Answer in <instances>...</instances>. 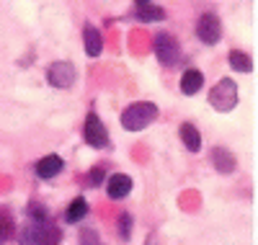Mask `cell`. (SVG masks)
<instances>
[{"mask_svg": "<svg viewBox=\"0 0 258 245\" xmlns=\"http://www.w3.org/2000/svg\"><path fill=\"white\" fill-rule=\"evenodd\" d=\"M158 106L150 103V101H140V103H132L121 111V127L126 132H142L145 127H150L155 119H158Z\"/></svg>", "mask_w": 258, "mask_h": 245, "instance_id": "cell-1", "label": "cell"}, {"mask_svg": "<svg viewBox=\"0 0 258 245\" xmlns=\"http://www.w3.org/2000/svg\"><path fill=\"white\" fill-rule=\"evenodd\" d=\"M62 232L52 222H29L21 232V245H59Z\"/></svg>", "mask_w": 258, "mask_h": 245, "instance_id": "cell-2", "label": "cell"}, {"mask_svg": "<svg viewBox=\"0 0 258 245\" xmlns=\"http://www.w3.org/2000/svg\"><path fill=\"white\" fill-rule=\"evenodd\" d=\"M209 106L220 114H227L238 106V83L232 78H222L217 85L209 91Z\"/></svg>", "mask_w": 258, "mask_h": 245, "instance_id": "cell-3", "label": "cell"}, {"mask_svg": "<svg viewBox=\"0 0 258 245\" xmlns=\"http://www.w3.org/2000/svg\"><path fill=\"white\" fill-rule=\"evenodd\" d=\"M153 52H155V57H158V62L163 65V68H173V65H178V59H181V44L173 34L160 31V34H155Z\"/></svg>", "mask_w": 258, "mask_h": 245, "instance_id": "cell-4", "label": "cell"}, {"mask_svg": "<svg viewBox=\"0 0 258 245\" xmlns=\"http://www.w3.org/2000/svg\"><path fill=\"white\" fill-rule=\"evenodd\" d=\"M83 137H85V145H91L93 150L109 147V129L103 127V121H101V116L96 114V111H88V116H85Z\"/></svg>", "mask_w": 258, "mask_h": 245, "instance_id": "cell-5", "label": "cell"}, {"mask_svg": "<svg viewBox=\"0 0 258 245\" xmlns=\"http://www.w3.org/2000/svg\"><path fill=\"white\" fill-rule=\"evenodd\" d=\"M78 80V70L73 62H64V59H57L52 62L47 68V83L52 88H59V91H64V88H73Z\"/></svg>", "mask_w": 258, "mask_h": 245, "instance_id": "cell-6", "label": "cell"}, {"mask_svg": "<svg viewBox=\"0 0 258 245\" xmlns=\"http://www.w3.org/2000/svg\"><path fill=\"white\" fill-rule=\"evenodd\" d=\"M197 39L202 41V44H217L220 39H222V24H220V18H217V13H202L199 16V21H197Z\"/></svg>", "mask_w": 258, "mask_h": 245, "instance_id": "cell-7", "label": "cell"}, {"mask_svg": "<svg viewBox=\"0 0 258 245\" xmlns=\"http://www.w3.org/2000/svg\"><path fill=\"white\" fill-rule=\"evenodd\" d=\"M209 163L214 165V170L222 173V175H230V173L238 170V158H235L232 150H227V147H212Z\"/></svg>", "mask_w": 258, "mask_h": 245, "instance_id": "cell-8", "label": "cell"}, {"mask_svg": "<svg viewBox=\"0 0 258 245\" xmlns=\"http://www.w3.org/2000/svg\"><path fill=\"white\" fill-rule=\"evenodd\" d=\"M64 168V160L59 158V155H44V158H39L36 165H34V173L36 178H41V181H49V178H57Z\"/></svg>", "mask_w": 258, "mask_h": 245, "instance_id": "cell-9", "label": "cell"}, {"mask_svg": "<svg viewBox=\"0 0 258 245\" xmlns=\"http://www.w3.org/2000/svg\"><path fill=\"white\" fill-rule=\"evenodd\" d=\"M132 178H129L126 173H114V175H109L106 178V191H109V196L111 199H126L129 194H132Z\"/></svg>", "mask_w": 258, "mask_h": 245, "instance_id": "cell-10", "label": "cell"}, {"mask_svg": "<svg viewBox=\"0 0 258 245\" xmlns=\"http://www.w3.org/2000/svg\"><path fill=\"white\" fill-rule=\"evenodd\" d=\"M83 47H85V54L88 57H98L103 52V39H101V31L91 24H85L83 29Z\"/></svg>", "mask_w": 258, "mask_h": 245, "instance_id": "cell-11", "label": "cell"}, {"mask_svg": "<svg viewBox=\"0 0 258 245\" xmlns=\"http://www.w3.org/2000/svg\"><path fill=\"white\" fill-rule=\"evenodd\" d=\"M202 85H204L202 70H197V68L183 70V75H181V93H183V96H197V93L202 91Z\"/></svg>", "mask_w": 258, "mask_h": 245, "instance_id": "cell-12", "label": "cell"}, {"mask_svg": "<svg viewBox=\"0 0 258 245\" xmlns=\"http://www.w3.org/2000/svg\"><path fill=\"white\" fill-rule=\"evenodd\" d=\"M135 18L140 24H155V21H165V11L155 3H137Z\"/></svg>", "mask_w": 258, "mask_h": 245, "instance_id": "cell-13", "label": "cell"}, {"mask_svg": "<svg viewBox=\"0 0 258 245\" xmlns=\"http://www.w3.org/2000/svg\"><path fill=\"white\" fill-rule=\"evenodd\" d=\"M178 137H181V142H183V147H186L188 152H199V150H202V135H199V129L194 127L191 121L181 124Z\"/></svg>", "mask_w": 258, "mask_h": 245, "instance_id": "cell-14", "label": "cell"}, {"mask_svg": "<svg viewBox=\"0 0 258 245\" xmlns=\"http://www.w3.org/2000/svg\"><path fill=\"white\" fill-rule=\"evenodd\" d=\"M85 217H88V202H85L83 196H75L68 204V209H64V222H68V225H78Z\"/></svg>", "mask_w": 258, "mask_h": 245, "instance_id": "cell-15", "label": "cell"}, {"mask_svg": "<svg viewBox=\"0 0 258 245\" xmlns=\"http://www.w3.org/2000/svg\"><path fill=\"white\" fill-rule=\"evenodd\" d=\"M227 62H230V68H232L235 73H243V75L253 73V59H250V54H245V52H240V49H232V52L227 54Z\"/></svg>", "mask_w": 258, "mask_h": 245, "instance_id": "cell-16", "label": "cell"}, {"mask_svg": "<svg viewBox=\"0 0 258 245\" xmlns=\"http://www.w3.org/2000/svg\"><path fill=\"white\" fill-rule=\"evenodd\" d=\"M26 214H29V219H31V222H52L49 209H47L44 204H39V202H31V204H29V209H26Z\"/></svg>", "mask_w": 258, "mask_h": 245, "instance_id": "cell-17", "label": "cell"}, {"mask_svg": "<svg viewBox=\"0 0 258 245\" xmlns=\"http://www.w3.org/2000/svg\"><path fill=\"white\" fill-rule=\"evenodd\" d=\"M132 225H135V217L129 214V212H121V214H119V237H121L124 242L132 240Z\"/></svg>", "mask_w": 258, "mask_h": 245, "instance_id": "cell-18", "label": "cell"}, {"mask_svg": "<svg viewBox=\"0 0 258 245\" xmlns=\"http://www.w3.org/2000/svg\"><path fill=\"white\" fill-rule=\"evenodd\" d=\"M103 183H106V170H103V165L91 168V170H88V186H91V189H98V186H103Z\"/></svg>", "mask_w": 258, "mask_h": 245, "instance_id": "cell-19", "label": "cell"}, {"mask_svg": "<svg viewBox=\"0 0 258 245\" xmlns=\"http://www.w3.org/2000/svg\"><path fill=\"white\" fill-rule=\"evenodd\" d=\"M80 245H101V237L93 227H83L80 230Z\"/></svg>", "mask_w": 258, "mask_h": 245, "instance_id": "cell-20", "label": "cell"}, {"mask_svg": "<svg viewBox=\"0 0 258 245\" xmlns=\"http://www.w3.org/2000/svg\"><path fill=\"white\" fill-rule=\"evenodd\" d=\"M11 235H13V222L0 219V245H6V240H11Z\"/></svg>", "mask_w": 258, "mask_h": 245, "instance_id": "cell-21", "label": "cell"}, {"mask_svg": "<svg viewBox=\"0 0 258 245\" xmlns=\"http://www.w3.org/2000/svg\"><path fill=\"white\" fill-rule=\"evenodd\" d=\"M145 245H155V237H147V240H145Z\"/></svg>", "mask_w": 258, "mask_h": 245, "instance_id": "cell-22", "label": "cell"}, {"mask_svg": "<svg viewBox=\"0 0 258 245\" xmlns=\"http://www.w3.org/2000/svg\"><path fill=\"white\" fill-rule=\"evenodd\" d=\"M137 3H153V0H137Z\"/></svg>", "mask_w": 258, "mask_h": 245, "instance_id": "cell-23", "label": "cell"}]
</instances>
